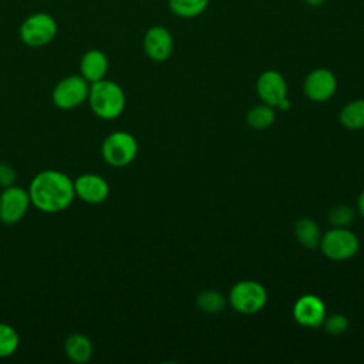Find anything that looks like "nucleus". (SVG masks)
<instances>
[{
    "label": "nucleus",
    "mask_w": 364,
    "mask_h": 364,
    "mask_svg": "<svg viewBox=\"0 0 364 364\" xmlns=\"http://www.w3.org/2000/svg\"><path fill=\"white\" fill-rule=\"evenodd\" d=\"M31 205L44 213L65 210L75 198L74 181L63 171L44 169L28 185Z\"/></svg>",
    "instance_id": "nucleus-1"
},
{
    "label": "nucleus",
    "mask_w": 364,
    "mask_h": 364,
    "mask_svg": "<svg viewBox=\"0 0 364 364\" xmlns=\"http://www.w3.org/2000/svg\"><path fill=\"white\" fill-rule=\"evenodd\" d=\"M87 101L98 118L111 121L122 114L125 108V92L115 81L102 78L90 84Z\"/></svg>",
    "instance_id": "nucleus-2"
},
{
    "label": "nucleus",
    "mask_w": 364,
    "mask_h": 364,
    "mask_svg": "<svg viewBox=\"0 0 364 364\" xmlns=\"http://www.w3.org/2000/svg\"><path fill=\"white\" fill-rule=\"evenodd\" d=\"M57 33V20L46 11L31 13L18 27V37L21 43L31 48H40L50 44L55 38Z\"/></svg>",
    "instance_id": "nucleus-3"
},
{
    "label": "nucleus",
    "mask_w": 364,
    "mask_h": 364,
    "mask_svg": "<svg viewBox=\"0 0 364 364\" xmlns=\"http://www.w3.org/2000/svg\"><path fill=\"white\" fill-rule=\"evenodd\" d=\"M138 154V142L135 136L127 131H114L105 136L101 145L102 159L114 166L122 168L129 165Z\"/></svg>",
    "instance_id": "nucleus-4"
},
{
    "label": "nucleus",
    "mask_w": 364,
    "mask_h": 364,
    "mask_svg": "<svg viewBox=\"0 0 364 364\" xmlns=\"http://www.w3.org/2000/svg\"><path fill=\"white\" fill-rule=\"evenodd\" d=\"M90 82L81 74H71L61 78L51 91V101L60 109H74L88 98Z\"/></svg>",
    "instance_id": "nucleus-5"
},
{
    "label": "nucleus",
    "mask_w": 364,
    "mask_h": 364,
    "mask_svg": "<svg viewBox=\"0 0 364 364\" xmlns=\"http://www.w3.org/2000/svg\"><path fill=\"white\" fill-rule=\"evenodd\" d=\"M267 301V291L259 282L242 280L233 284L229 291L230 306L243 314L260 311Z\"/></svg>",
    "instance_id": "nucleus-6"
},
{
    "label": "nucleus",
    "mask_w": 364,
    "mask_h": 364,
    "mask_svg": "<svg viewBox=\"0 0 364 364\" xmlns=\"http://www.w3.org/2000/svg\"><path fill=\"white\" fill-rule=\"evenodd\" d=\"M318 246L326 257L340 262L353 257L358 252L360 242L347 228H333L321 236Z\"/></svg>",
    "instance_id": "nucleus-7"
},
{
    "label": "nucleus",
    "mask_w": 364,
    "mask_h": 364,
    "mask_svg": "<svg viewBox=\"0 0 364 364\" xmlns=\"http://www.w3.org/2000/svg\"><path fill=\"white\" fill-rule=\"evenodd\" d=\"M30 205L31 200L27 189L17 185L3 188L0 193V220L6 225L20 222L26 216Z\"/></svg>",
    "instance_id": "nucleus-8"
},
{
    "label": "nucleus",
    "mask_w": 364,
    "mask_h": 364,
    "mask_svg": "<svg viewBox=\"0 0 364 364\" xmlns=\"http://www.w3.org/2000/svg\"><path fill=\"white\" fill-rule=\"evenodd\" d=\"M337 90V78L327 68H316L310 71L303 82L306 97L314 102L328 101Z\"/></svg>",
    "instance_id": "nucleus-9"
},
{
    "label": "nucleus",
    "mask_w": 364,
    "mask_h": 364,
    "mask_svg": "<svg viewBox=\"0 0 364 364\" xmlns=\"http://www.w3.org/2000/svg\"><path fill=\"white\" fill-rule=\"evenodd\" d=\"M142 47L149 60L162 63L168 60L173 51L172 34L162 26H152L144 34Z\"/></svg>",
    "instance_id": "nucleus-10"
},
{
    "label": "nucleus",
    "mask_w": 364,
    "mask_h": 364,
    "mask_svg": "<svg viewBox=\"0 0 364 364\" xmlns=\"http://www.w3.org/2000/svg\"><path fill=\"white\" fill-rule=\"evenodd\" d=\"M256 92L263 104L277 107L287 98V84L284 77L276 70L263 71L256 81Z\"/></svg>",
    "instance_id": "nucleus-11"
},
{
    "label": "nucleus",
    "mask_w": 364,
    "mask_h": 364,
    "mask_svg": "<svg viewBox=\"0 0 364 364\" xmlns=\"http://www.w3.org/2000/svg\"><path fill=\"white\" fill-rule=\"evenodd\" d=\"M293 317L303 327H320L326 318V304L316 294H303L293 306Z\"/></svg>",
    "instance_id": "nucleus-12"
},
{
    "label": "nucleus",
    "mask_w": 364,
    "mask_h": 364,
    "mask_svg": "<svg viewBox=\"0 0 364 364\" xmlns=\"http://www.w3.org/2000/svg\"><path fill=\"white\" fill-rule=\"evenodd\" d=\"M75 196L90 205L102 203L109 195V185L105 178L97 173H82L74 179Z\"/></svg>",
    "instance_id": "nucleus-13"
},
{
    "label": "nucleus",
    "mask_w": 364,
    "mask_h": 364,
    "mask_svg": "<svg viewBox=\"0 0 364 364\" xmlns=\"http://www.w3.org/2000/svg\"><path fill=\"white\" fill-rule=\"evenodd\" d=\"M108 71V57L98 48L87 50L80 58V74L91 84L105 78Z\"/></svg>",
    "instance_id": "nucleus-14"
},
{
    "label": "nucleus",
    "mask_w": 364,
    "mask_h": 364,
    "mask_svg": "<svg viewBox=\"0 0 364 364\" xmlns=\"http://www.w3.org/2000/svg\"><path fill=\"white\" fill-rule=\"evenodd\" d=\"M64 353L70 361L77 364H84L91 360L94 347L91 340L87 336L81 333H74L65 338Z\"/></svg>",
    "instance_id": "nucleus-15"
},
{
    "label": "nucleus",
    "mask_w": 364,
    "mask_h": 364,
    "mask_svg": "<svg viewBox=\"0 0 364 364\" xmlns=\"http://www.w3.org/2000/svg\"><path fill=\"white\" fill-rule=\"evenodd\" d=\"M296 239L307 249H314L320 245L321 233L317 223L310 218H301L294 225Z\"/></svg>",
    "instance_id": "nucleus-16"
},
{
    "label": "nucleus",
    "mask_w": 364,
    "mask_h": 364,
    "mask_svg": "<svg viewBox=\"0 0 364 364\" xmlns=\"http://www.w3.org/2000/svg\"><path fill=\"white\" fill-rule=\"evenodd\" d=\"M340 122L348 129H363L364 128V98L354 100L343 107L340 111Z\"/></svg>",
    "instance_id": "nucleus-17"
},
{
    "label": "nucleus",
    "mask_w": 364,
    "mask_h": 364,
    "mask_svg": "<svg viewBox=\"0 0 364 364\" xmlns=\"http://www.w3.org/2000/svg\"><path fill=\"white\" fill-rule=\"evenodd\" d=\"M209 0H168L169 10L181 18H192L199 16L208 7Z\"/></svg>",
    "instance_id": "nucleus-18"
},
{
    "label": "nucleus",
    "mask_w": 364,
    "mask_h": 364,
    "mask_svg": "<svg viewBox=\"0 0 364 364\" xmlns=\"http://www.w3.org/2000/svg\"><path fill=\"white\" fill-rule=\"evenodd\" d=\"M274 118L276 115L273 107L267 104H260L249 109L246 121L249 127L253 129H266L274 122Z\"/></svg>",
    "instance_id": "nucleus-19"
},
{
    "label": "nucleus",
    "mask_w": 364,
    "mask_h": 364,
    "mask_svg": "<svg viewBox=\"0 0 364 364\" xmlns=\"http://www.w3.org/2000/svg\"><path fill=\"white\" fill-rule=\"evenodd\" d=\"M20 344V337L16 328L7 323H0V358L13 355Z\"/></svg>",
    "instance_id": "nucleus-20"
},
{
    "label": "nucleus",
    "mask_w": 364,
    "mask_h": 364,
    "mask_svg": "<svg viewBox=\"0 0 364 364\" xmlns=\"http://www.w3.org/2000/svg\"><path fill=\"white\" fill-rule=\"evenodd\" d=\"M225 297L216 290H205L198 294L196 306L199 310L206 313H218L225 307Z\"/></svg>",
    "instance_id": "nucleus-21"
},
{
    "label": "nucleus",
    "mask_w": 364,
    "mask_h": 364,
    "mask_svg": "<svg viewBox=\"0 0 364 364\" xmlns=\"http://www.w3.org/2000/svg\"><path fill=\"white\" fill-rule=\"evenodd\" d=\"M354 219V210L347 205H336L328 212V220L334 228H346Z\"/></svg>",
    "instance_id": "nucleus-22"
},
{
    "label": "nucleus",
    "mask_w": 364,
    "mask_h": 364,
    "mask_svg": "<svg viewBox=\"0 0 364 364\" xmlns=\"http://www.w3.org/2000/svg\"><path fill=\"white\" fill-rule=\"evenodd\" d=\"M323 326H324V330L327 333L336 336V334L344 333L348 328V320L344 314L336 313V314H331L330 317L326 316V318L323 321Z\"/></svg>",
    "instance_id": "nucleus-23"
},
{
    "label": "nucleus",
    "mask_w": 364,
    "mask_h": 364,
    "mask_svg": "<svg viewBox=\"0 0 364 364\" xmlns=\"http://www.w3.org/2000/svg\"><path fill=\"white\" fill-rule=\"evenodd\" d=\"M16 181V171L7 162H0V186L6 188L14 185Z\"/></svg>",
    "instance_id": "nucleus-24"
},
{
    "label": "nucleus",
    "mask_w": 364,
    "mask_h": 364,
    "mask_svg": "<svg viewBox=\"0 0 364 364\" xmlns=\"http://www.w3.org/2000/svg\"><path fill=\"white\" fill-rule=\"evenodd\" d=\"M357 205H358V212L364 216V189L361 191L358 199H357Z\"/></svg>",
    "instance_id": "nucleus-25"
},
{
    "label": "nucleus",
    "mask_w": 364,
    "mask_h": 364,
    "mask_svg": "<svg viewBox=\"0 0 364 364\" xmlns=\"http://www.w3.org/2000/svg\"><path fill=\"white\" fill-rule=\"evenodd\" d=\"M290 105H291V104H290V100H289V98H284V100L277 105V108L282 109V111H286V109L290 108Z\"/></svg>",
    "instance_id": "nucleus-26"
},
{
    "label": "nucleus",
    "mask_w": 364,
    "mask_h": 364,
    "mask_svg": "<svg viewBox=\"0 0 364 364\" xmlns=\"http://www.w3.org/2000/svg\"><path fill=\"white\" fill-rule=\"evenodd\" d=\"M309 6H311V7H318V6H321L326 0H304Z\"/></svg>",
    "instance_id": "nucleus-27"
}]
</instances>
